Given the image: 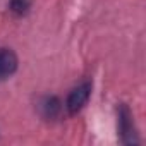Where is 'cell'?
<instances>
[{
  "instance_id": "cell-3",
  "label": "cell",
  "mask_w": 146,
  "mask_h": 146,
  "mask_svg": "<svg viewBox=\"0 0 146 146\" xmlns=\"http://www.w3.org/2000/svg\"><path fill=\"white\" fill-rule=\"evenodd\" d=\"M120 119V132H122V141L125 144H136L139 143V139L136 137V132L132 131V119H131V113L127 110V107H122V112L119 115Z\"/></svg>"
},
{
  "instance_id": "cell-2",
  "label": "cell",
  "mask_w": 146,
  "mask_h": 146,
  "mask_svg": "<svg viewBox=\"0 0 146 146\" xmlns=\"http://www.w3.org/2000/svg\"><path fill=\"white\" fill-rule=\"evenodd\" d=\"M17 65H19L17 55L11 48H0V79L12 76L17 70Z\"/></svg>"
},
{
  "instance_id": "cell-5",
  "label": "cell",
  "mask_w": 146,
  "mask_h": 146,
  "mask_svg": "<svg viewBox=\"0 0 146 146\" xmlns=\"http://www.w3.org/2000/svg\"><path fill=\"white\" fill-rule=\"evenodd\" d=\"M9 7H11V11H12L14 14H17V16H23V14H26V11H28L29 4L26 2V0H12Z\"/></svg>"
},
{
  "instance_id": "cell-1",
  "label": "cell",
  "mask_w": 146,
  "mask_h": 146,
  "mask_svg": "<svg viewBox=\"0 0 146 146\" xmlns=\"http://www.w3.org/2000/svg\"><path fill=\"white\" fill-rule=\"evenodd\" d=\"M90 95H91V84L90 83H83L78 88L72 90L67 96V102H65V107H67L69 113L76 115L86 105V102L90 100Z\"/></svg>"
},
{
  "instance_id": "cell-4",
  "label": "cell",
  "mask_w": 146,
  "mask_h": 146,
  "mask_svg": "<svg viewBox=\"0 0 146 146\" xmlns=\"http://www.w3.org/2000/svg\"><path fill=\"white\" fill-rule=\"evenodd\" d=\"M40 110H41V113H43L45 119H53V117H57V113H58V110H60V102H58V98H55V96H46V98L40 103Z\"/></svg>"
}]
</instances>
